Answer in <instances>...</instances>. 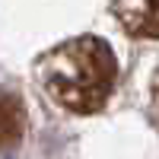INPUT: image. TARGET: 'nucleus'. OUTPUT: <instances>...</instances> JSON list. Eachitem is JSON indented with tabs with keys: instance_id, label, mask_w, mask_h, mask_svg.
<instances>
[{
	"instance_id": "f257e3e1",
	"label": "nucleus",
	"mask_w": 159,
	"mask_h": 159,
	"mask_svg": "<svg viewBox=\"0 0 159 159\" xmlns=\"http://www.w3.org/2000/svg\"><path fill=\"white\" fill-rule=\"evenodd\" d=\"M32 70L42 92L70 115L102 111L118 86V57L99 35H76L48 48Z\"/></svg>"
},
{
	"instance_id": "7ed1b4c3",
	"label": "nucleus",
	"mask_w": 159,
	"mask_h": 159,
	"mask_svg": "<svg viewBox=\"0 0 159 159\" xmlns=\"http://www.w3.org/2000/svg\"><path fill=\"white\" fill-rule=\"evenodd\" d=\"M25 130V105L16 89L0 86V153L16 147Z\"/></svg>"
},
{
	"instance_id": "f03ea898",
	"label": "nucleus",
	"mask_w": 159,
	"mask_h": 159,
	"mask_svg": "<svg viewBox=\"0 0 159 159\" xmlns=\"http://www.w3.org/2000/svg\"><path fill=\"white\" fill-rule=\"evenodd\" d=\"M121 29L134 38H156V0H111Z\"/></svg>"
}]
</instances>
